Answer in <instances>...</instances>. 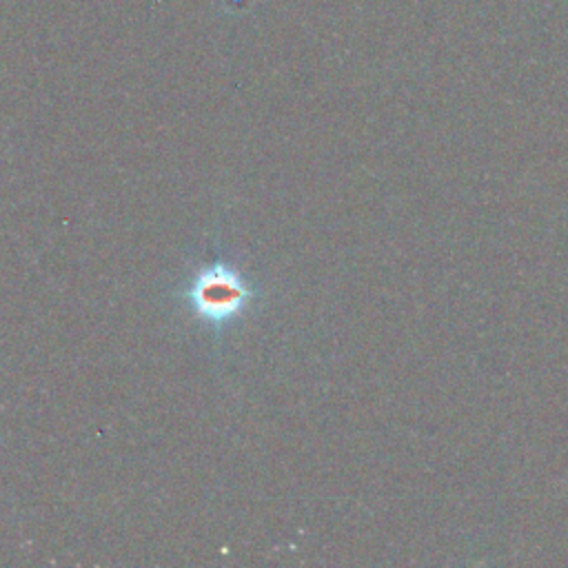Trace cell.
I'll return each instance as SVG.
<instances>
[{
    "mask_svg": "<svg viewBox=\"0 0 568 568\" xmlns=\"http://www.w3.org/2000/svg\"><path fill=\"white\" fill-rule=\"evenodd\" d=\"M175 295L197 322L209 328H222L244 313L255 291L240 268L224 260H213L197 266Z\"/></svg>",
    "mask_w": 568,
    "mask_h": 568,
    "instance_id": "1",
    "label": "cell"
}]
</instances>
